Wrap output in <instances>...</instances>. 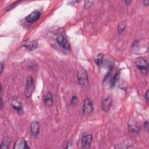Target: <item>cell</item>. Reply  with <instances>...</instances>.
<instances>
[{
  "label": "cell",
  "instance_id": "cell-1",
  "mask_svg": "<svg viewBox=\"0 0 149 149\" xmlns=\"http://www.w3.org/2000/svg\"><path fill=\"white\" fill-rule=\"evenodd\" d=\"M77 78L78 80L79 84L83 87H86L88 85V78L87 72L85 69L80 68L78 70Z\"/></svg>",
  "mask_w": 149,
  "mask_h": 149
},
{
  "label": "cell",
  "instance_id": "cell-2",
  "mask_svg": "<svg viewBox=\"0 0 149 149\" xmlns=\"http://www.w3.org/2000/svg\"><path fill=\"white\" fill-rule=\"evenodd\" d=\"M135 65L139 70L144 74H147L148 72V62L143 58H139L135 61Z\"/></svg>",
  "mask_w": 149,
  "mask_h": 149
},
{
  "label": "cell",
  "instance_id": "cell-3",
  "mask_svg": "<svg viewBox=\"0 0 149 149\" xmlns=\"http://www.w3.org/2000/svg\"><path fill=\"white\" fill-rule=\"evenodd\" d=\"M33 85H34V80L33 77H29L26 79V83L25 90V95L26 97L29 98L32 96L33 91Z\"/></svg>",
  "mask_w": 149,
  "mask_h": 149
},
{
  "label": "cell",
  "instance_id": "cell-4",
  "mask_svg": "<svg viewBox=\"0 0 149 149\" xmlns=\"http://www.w3.org/2000/svg\"><path fill=\"white\" fill-rule=\"evenodd\" d=\"M94 111L93 103L91 99H87L83 102V114L85 115H88L92 114Z\"/></svg>",
  "mask_w": 149,
  "mask_h": 149
},
{
  "label": "cell",
  "instance_id": "cell-5",
  "mask_svg": "<svg viewBox=\"0 0 149 149\" xmlns=\"http://www.w3.org/2000/svg\"><path fill=\"white\" fill-rule=\"evenodd\" d=\"M57 41L58 45L62 48L66 50H69L70 48V45L67 39L64 36L60 34L57 37Z\"/></svg>",
  "mask_w": 149,
  "mask_h": 149
},
{
  "label": "cell",
  "instance_id": "cell-6",
  "mask_svg": "<svg viewBox=\"0 0 149 149\" xmlns=\"http://www.w3.org/2000/svg\"><path fill=\"white\" fill-rule=\"evenodd\" d=\"M93 141V136L92 134L87 133L85 134L82 138V141H81V144H82V147L83 148H89Z\"/></svg>",
  "mask_w": 149,
  "mask_h": 149
},
{
  "label": "cell",
  "instance_id": "cell-7",
  "mask_svg": "<svg viewBox=\"0 0 149 149\" xmlns=\"http://www.w3.org/2000/svg\"><path fill=\"white\" fill-rule=\"evenodd\" d=\"M41 15V13L40 11L34 10L25 18V20L29 23H33L37 21L40 18Z\"/></svg>",
  "mask_w": 149,
  "mask_h": 149
},
{
  "label": "cell",
  "instance_id": "cell-8",
  "mask_svg": "<svg viewBox=\"0 0 149 149\" xmlns=\"http://www.w3.org/2000/svg\"><path fill=\"white\" fill-rule=\"evenodd\" d=\"M128 129L132 133H138L140 131V126L135 119H131L128 123Z\"/></svg>",
  "mask_w": 149,
  "mask_h": 149
},
{
  "label": "cell",
  "instance_id": "cell-9",
  "mask_svg": "<svg viewBox=\"0 0 149 149\" xmlns=\"http://www.w3.org/2000/svg\"><path fill=\"white\" fill-rule=\"evenodd\" d=\"M112 99L110 97L104 99L101 103V109L104 112H108L111 107Z\"/></svg>",
  "mask_w": 149,
  "mask_h": 149
},
{
  "label": "cell",
  "instance_id": "cell-10",
  "mask_svg": "<svg viewBox=\"0 0 149 149\" xmlns=\"http://www.w3.org/2000/svg\"><path fill=\"white\" fill-rule=\"evenodd\" d=\"M40 131V124L36 121H33L30 124V134L33 137L38 136Z\"/></svg>",
  "mask_w": 149,
  "mask_h": 149
},
{
  "label": "cell",
  "instance_id": "cell-11",
  "mask_svg": "<svg viewBox=\"0 0 149 149\" xmlns=\"http://www.w3.org/2000/svg\"><path fill=\"white\" fill-rule=\"evenodd\" d=\"M14 148L15 149H26L29 148V146H28V143L26 141L22 138L19 139L15 143L14 146Z\"/></svg>",
  "mask_w": 149,
  "mask_h": 149
},
{
  "label": "cell",
  "instance_id": "cell-12",
  "mask_svg": "<svg viewBox=\"0 0 149 149\" xmlns=\"http://www.w3.org/2000/svg\"><path fill=\"white\" fill-rule=\"evenodd\" d=\"M43 101L46 106L50 107L53 104V97L50 92H48L43 96Z\"/></svg>",
  "mask_w": 149,
  "mask_h": 149
},
{
  "label": "cell",
  "instance_id": "cell-13",
  "mask_svg": "<svg viewBox=\"0 0 149 149\" xmlns=\"http://www.w3.org/2000/svg\"><path fill=\"white\" fill-rule=\"evenodd\" d=\"M12 107L17 111V112L18 114L22 115L23 114V110L22 108V106L21 103L19 101H18L17 100L13 101Z\"/></svg>",
  "mask_w": 149,
  "mask_h": 149
},
{
  "label": "cell",
  "instance_id": "cell-14",
  "mask_svg": "<svg viewBox=\"0 0 149 149\" xmlns=\"http://www.w3.org/2000/svg\"><path fill=\"white\" fill-rule=\"evenodd\" d=\"M38 46V41L36 40H32L31 41H29L28 43H27L26 44L23 45V47H25L26 48H27L28 50L32 51L34 49H36L37 48Z\"/></svg>",
  "mask_w": 149,
  "mask_h": 149
},
{
  "label": "cell",
  "instance_id": "cell-15",
  "mask_svg": "<svg viewBox=\"0 0 149 149\" xmlns=\"http://www.w3.org/2000/svg\"><path fill=\"white\" fill-rule=\"evenodd\" d=\"M119 77H120V72L118 71L115 73L114 77H112V78L110 81V86L111 88H113L115 87L117 83L118 82L119 79Z\"/></svg>",
  "mask_w": 149,
  "mask_h": 149
},
{
  "label": "cell",
  "instance_id": "cell-16",
  "mask_svg": "<svg viewBox=\"0 0 149 149\" xmlns=\"http://www.w3.org/2000/svg\"><path fill=\"white\" fill-rule=\"evenodd\" d=\"M104 60V55L103 54H99L97 56V58L95 59V62L97 65V66H100L103 65Z\"/></svg>",
  "mask_w": 149,
  "mask_h": 149
},
{
  "label": "cell",
  "instance_id": "cell-17",
  "mask_svg": "<svg viewBox=\"0 0 149 149\" xmlns=\"http://www.w3.org/2000/svg\"><path fill=\"white\" fill-rule=\"evenodd\" d=\"M10 143H11L10 140L9 139L6 138L2 141L0 147H1V148H8L10 146Z\"/></svg>",
  "mask_w": 149,
  "mask_h": 149
},
{
  "label": "cell",
  "instance_id": "cell-18",
  "mask_svg": "<svg viewBox=\"0 0 149 149\" xmlns=\"http://www.w3.org/2000/svg\"><path fill=\"white\" fill-rule=\"evenodd\" d=\"M126 25L125 22H121L119 23L118 26V30L119 34H121L123 33V32L125 30Z\"/></svg>",
  "mask_w": 149,
  "mask_h": 149
},
{
  "label": "cell",
  "instance_id": "cell-19",
  "mask_svg": "<svg viewBox=\"0 0 149 149\" xmlns=\"http://www.w3.org/2000/svg\"><path fill=\"white\" fill-rule=\"evenodd\" d=\"M19 3H20V1H18L13 3L12 4H11V5H10V6L6 8V11H8L11 10L13 9L15 7H16Z\"/></svg>",
  "mask_w": 149,
  "mask_h": 149
},
{
  "label": "cell",
  "instance_id": "cell-20",
  "mask_svg": "<svg viewBox=\"0 0 149 149\" xmlns=\"http://www.w3.org/2000/svg\"><path fill=\"white\" fill-rule=\"evenodd\" d=\"M78 101V99L77 98V97L76 96H73L72 97V99H71V103L72 104H77Z\"/></svg>",
  "mask_w": 149,
  "mask_h": 149
},
{
  "label": "cell",
  "instance_id": "cell-21",
  "mask_svg": "<svg viewBox=\"0 0 149 149\" xmlns=\"http://www.w3.org/2000/svg\"><path fill=\"white\" fill-rule=\"evenodd\" d=\"M148 122L147 121H146L144 123V129L147 131V132H148Z\"/></svg>",
  "mask_w": 149,
  "mask_h": 149
},
{
  "label": "cell",
  "instance_id": "cell-22",
  "mask_svg": "<svg viewBox=\"0 0 149 149\" xmlns=\"http://www.w3.org/2000/svg\"><path fill=\"white\" fill-rule=\"evenodd\" d=\"M144 97H145V99H146V101L148 102V100H149V97H148V90L146 92Z\"/></svg>",
  "mask_w": 149,
  "mask_h": 149
},
{
  "label": "cell",
  "instance_id": "cell-23",
  "mask_svg": "<svg viewBox=\"0 0 149 149\" xmlns=\"http://www.w3.org/2000/svg\"><path fill=\"white\" fill-rule=\"evenodd\" d=\"M0 66H1V72H0V73L1 74L3 73V71L4 68V64L3 62L1 63V65H0Z\"/></svg>",
  "mask_w": 149,
  "mask_h": 149
},
{
  "label": "cell",
  "instance_id": "cell-24",
  "mask_svg": "<svg viewBox=\"0 0 149 149\" xmlns=\"http://www.w3.org/2000/svg\"><path fill=\"white\" fill-rule=\"evenodd\" d=\"M144 6H148V5H149V1H148V0H146V1H144Z\"/></svg>",
  "mask_w": 149,
  "mask_h": 149
},
{
  "label": "cell",
  "instance_id": "cell-25",
  "mask_svg": "<svg viewBox=\"0 0 149 149\" xmlns=\"http://www.w3.org/2000/svg\"><path fill=\"white\" fill-rule=\"evenodd\" d=\"M72 144V141H69V143L67 144V146L66 147V148H69V146H70Z\"/></svg>",
  "mask_w": 149,
  "mask_h": 149
},
{
  "label": "cell",
  "instance_id": "cell-26",
  "mask_svg": "<svg viewBox=\"0 0 149 149\" xmlns=\"http://www.w3.org/2000/svg\"><path fill=\"white\" fill-rule=\"evenodd\" d=\"M3 102L2 100V97H1V109L3 108Z\"/></svg>",
  "mask_w": 149,
  "mask_h": 149
},
{
  "label": "cell",
  "instance_id": "cell-27",
  "mask_svg": "<svg viewBox=\"0 0 149 149\" xmlns=\"http://www.w3.org/2000/svg\"><path fill=\"white\" fill-rule=\"evenodd\" d=\"M125 3L127 4V6H129V4L131 3V1H125Z\"/></svg>",
  "mask_w": 149,
  "mask_h": 149
}]
</instances>
